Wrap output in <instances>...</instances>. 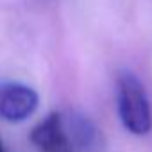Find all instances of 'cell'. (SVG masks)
I'll use <instances>...</instances> for the list:
<instances>
[{
    "instance_id": "obj_1",
    "label": "cell",
    "mask_w": 152,
    "mask_h": 152,
    "mask_svg": "<svg viewBox=\"0 0 152 152\" xmlns=\"http://www.w3.org/2000/svg\"><path fill=\"white\" fill-rule=\"evenodd\" d=\"M31 141L38 152H91L97 148V127L83 115L50 113L32 131Z\"/></svg>"
},
{
    "instance_id": "obj_2",
    "label": "cell",
    "mask_w": 152,
    "mask_h": 152,
    "mask_svg": "<svg viewBox=\"0 0 152 152\" xmlns=\"http://www.w3.org/2000/svg\"><path fill=\"white\" fill-rule=\"evenodd\" d=\"M118 115L124 127L138 136L152 129V113L145 86L132 72H122L116 81Z\"/></svg>"
},
{
    "instance_id": "obj_3",
    "label": "cell",
    "mask_w": 152,
    "mask_h": 152,
    "mask_svg": "<svg viewBox=\"0 0 152 152\" xmlns=\"http://www.w3.org/2000/svg\"><path fill=\"white\" fill-rule=\"evenodd\" d=\"M38 107V93L20 83L0 84V118L7 122H22Z\"/></svg>"
},
{
    "instance_id": "obj_4",
    "label": "cell",
    "mask_w": 152,
    "mask_h": 152,
    "mask_svg": "<svg viewBox=\"0 0 152 152\" xmlns=\"http://www.w3.org/2000/svg\"><path fill=\"white\" fill-rule=\"evenodd\" d=\"M0 152H6V148H4V145H2V141H0Z\"/></svg>"
}]
</instances>
